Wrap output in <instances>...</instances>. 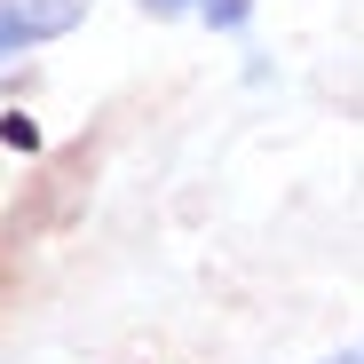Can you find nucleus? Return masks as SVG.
Segmentation results:
<instances>
[{"label": "nucleus", "instance_id": "2", "mask_svg": "<svg viewBox=\"0 0 364 364\" xmlns=\"http://www.w3.org/2000/svg\"><path fill=\"white\" fill-rule=\"evenodd\" d=\"M143 9L151 16H206L214 32H237V24L254 16V0H143Z\"/></svg>", "mask_w": 364, "mask_h": 364}, {"label": "nucleus", "instance_id": "3", "mask_svg": "<svg viewBox=\"0 0 364 364\" xmlns=\"http://www.w3.org/2000/svg\"><path fill=\"white\" fill-rule=\"evenodd\" d=\"M325 364H364V356H356V348H341V356H325Z\"/></svg>", "mask_w": 364, "mask_h": 364}, {"label": "nucleus", "instance_id": "1", "mask_svg": "<svg viewBox=\"0 0 364 364\" xmlns=\"http://www.w3.org/2000/svg\"><path fill=\"white\" fill-rule=\"evenodd\" d=\"M87 9H95V0H0V64L24 55V48H40V40L80 32Z\"/></svg>", "mask_w": 364, "mask_h": 364}]
</instances>
